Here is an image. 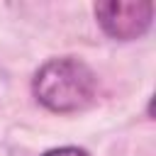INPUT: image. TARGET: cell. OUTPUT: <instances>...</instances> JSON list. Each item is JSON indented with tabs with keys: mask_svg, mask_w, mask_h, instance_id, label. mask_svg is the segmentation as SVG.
<instances>
[{
	"mask_svg": "<svg viewBox=\"0 0 156 156\" xmlns=\"http://www.w3.org/2000/svg\"><path fill=\"white\" fill-rule=\"evenodd\" d=\"M32 93L37 102L51 112H80L98 95V76L76 56H56L34 71Z\"/></svg>",
	"mask_w": 156,
	"mask_h": 156,
	"instance_id": "6da1fadb",
	"label": "cell"
},
{
	"mask_svg": "<svg viewBox=\"0 0 156 156\" xmlns=\"http://www.w3.org/2000/svg\"><path fill=\"white\" fill-rule=\"evenodd\" d=\"M98 24L102 32L117 41H134L151 29L154 22V2H95L93 7Z\"/></svg>",
	"mask_w": 156,
	"mask_h": 156,
	"instance_id": "7a4b0ae2",
	"label": "cell"
},
{
	"mask_svg": "<svg viewBox=\"0 0 156 156\" xmlns=\"http://www.w3.org/2000/svg\"><path fill=\"white\" fill-rule=\"evenodd\" d=\"M41 156H90V154L85 149H80V146H58V149L44 151Z\"/></svg>",
	"mask_w": 156,
	"mask_h": 156,
	"instance_id": "3957f363",
	"label": "cell"
}]
</instances>
